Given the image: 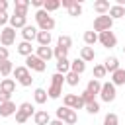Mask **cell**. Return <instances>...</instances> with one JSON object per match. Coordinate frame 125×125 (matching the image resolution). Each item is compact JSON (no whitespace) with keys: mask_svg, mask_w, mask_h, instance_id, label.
Returning <instances> with one entry per match:
<instances>
[{"mask_svg":"<svg viewBox=\"0 0 125 125\" xmlns=\"http://www.w3.org/2000/svg\"><path fill=\"white\" fill-rule=\"evenodd\" d=\"M104 68H105V72H107V70H109V72H115V70L119 68V61H117L115 57H107L105 62H104Z\"/></svg>","mask_w":125,"mask_h":125,"instance_id":"7402d4cb","label":"cell"},{"mask_svg":"<svg viewBox=\"0 0 125 125\" xmlns=\"http://www.w3.org/2000/svg\"><path fill=\"white\" fill-rule=\"evenodd\" d=\"M84 41H86L88 47L94 45V43L98 41V33H96V31H86V33H84Z\"/></svg>","mask_w":125,"mask_h":125,"instance_id":"d6a6232c","label":"cell"},{"mask_svg":"<svg viewBox=\"0 0 125 125\" xmlns=\"http://www.w3.org/2000/svg\"><path fill=\"white\" fill-rule=\"evenodd\" d=\"M10 98H12L10 94H6V92H2V90H0V104H4V102H10Z\"/></svg>","mask_w":125,"mask_h":125,"instance_id":"b9f144b4","label":"cell"},{"mask_svg":"<svg viewBox=\"0 0 125 125\" xmlns=\"http://www.w3.org/2000/svg\"><path fill=\"white\" fill-rule=\"evenodd\" d=\"M12 72H14V76L18 78V82H20L21 86H31L33 78H31V74H29L27 66H16V68H14Z\"/></svg>","mask_w":125,"mask_h":125,"instance_id":"3957f363","label":"cell"},{"mask_svg":"<svg viewBox=\"0 0 125 125\" xmlns=\"http://www.w3.org/2000/svg\"><path fill=\"white\" fill-rule=\"evenodd\" d=\"M33 98H35L37 104H45V102H47V92H45L43 88H37L35 94H33Z\"/></svg>","mask_w":125,"mask_h":125,"instance_id":"4dcf8cb0","label":"cell"},{"mask_svg":"<svg viewBox=\"0 0 125 125\" xmlns=\"http://www.w3.org/2000/svg\"><path fill=\"white\" fill-rule=\"evenodd\" d=\"M98 39H100V43H102L104 47H107V49L115 47V43H117V37L113 35L111 29H109V31H102V33L98 35Z\"/></svg>","mask_w":125,"mask_h":125,"instance_id":"ba28073f","label":"cell"},{"mask_svg":"<svg viewBox=\"0 0 125 125\" xmlns=\"http://www.w3.org/2000/svg\"><path fill=\"white\" fill-rule=\"evenodd\" d=\"M37 57H39L43 62H47V61L53 57V49H51V47H37Z\"/></svg>","mask_w":125,"mask_h":125,"instance_id":"44dd1931","label":"cell"},{"mask_svg":"<svg viewBox=\"0 0 125 125\" xmlns=\"http://www.w3.org/2000/svg\"><path fill=\"white\" fill-rule=\"evenodd\" d=\"M123 53H125V47H123Z\"/></svg>","mask_w":125,"mask_h":125,"instance_id":"c3c4849f","label":"cell"},{"mask_svg":"<svg viewBox=\"0 0 125 125\" xmlns=\"http://www.w3.org/2000/svg\"><path fill=\"white\" fill-rule=\"evenodd\" d=\"M0 61H8V49L0 47Z\"/></svg>","mask_w":125,"mask_h":125,"instance_id":"60d3db41","label":"cell"},{"mask_svg":"<svg viewBox=\"0 0 125 125\" xmlns=\"http://www.w3.org/2000/svg\"><path fill=\"white\" fill-rule=\"evenodd\" d=\"M94 57H96V53H94V49H92V47H82V51H80V59H82L84 62L94 61Z\"/></svg>","mask_w":125,"mask_h":125,"instance_id":"cb8c5ba5","label":"cell"},{"mask_svg":"<svg viewBox=\"0 0 125 125\" xmlns=\"http://www.w3.org/2000/svg\"><path fill=\"white\" fill-rule=\"evenodd\" d=\"M111 84H113V86L125 84V70H123V68H117L115 72H111Z\"/></svg>","mask_w":125,"mask_h":125,"instance_id":"9a60e30c","label":"cell"},{"mask_svg":"<svg viewBox=\"0 0 125 125\" xmlns=\"http://www.w3.org/2000/svg\"><path fill=\"white\" fill-rule=\"evenodd\" d=\"M27 8H29V0H16L14 16H21V18H25V16H27Z\"/></svg>","mask_w":125,"mask_h":125,"instance_id":"8fae6325","label":"cell"},{"mask_svg":"<svg viewBox=\"0 0 125 125\" xmlns=\"http://www.w3.org/2000/svg\"><path fill=\"white\" fill-rule=\"evenodd\" d=\"M31 49H33V47H31V43H27V41H21V43L18 45V53L23 55V57H29V55H31Z\"/></svg>","mask_w":125,"mask_h":125,"instance_id":"83f0119b","label":"cell"},{"mask_svg":"<svg viewBox=\"0 0 125 125\" xmlns=\"http://www.w3.org/2000/svg\"><path fill=\"white\" fill-rule=\"evenodd\" d=\"M78 121V117H76V113H74V109H68V113L62 117V123H66V125H74Z\"/></svg>","mask_w":125,"mask_h":125,"instance_id":"1f68e13d","label":"cell"},{"mask_svg":"<svg viewBox=\"0 0 125 125\" xmlns=\"http://www.w3.org/2000/svg\"><path fill=\"white\" fill-rule=\"evenodd\" d=\"M6 21H10V16L8 14H0V25H4Z\"/></svg>","mask_w":125,"mask_h":125,"instance_id":"f6af8a7d","label":"cell"},{"mask_svg":"<svg viewBox=\"0 0 125 125\" xmlns=\"http://www.w3.org/2000/svg\"><path fill=\"white\" fill-rule=\"evenodd\" d=\"M64 82H66L68 86H76V84L80 82V76L74 74V72H68V74H64Z\"/></svg>","mask_w":125,"mask_h":125,"instance_id":"f546056e","label":"cell"},{"mask_svg":"<svg viewBox=\"0 0 125 125\" xmlns=\"http://www.w3.org/2000/svg\"><path fill=\"white\" fill-rule=\"evenodd\" d=\"M35 39L39 41V47H49V43H51V31H37Z\"/></svg>","mask_w":125,"mask_h":125,"instance_id":"d6986e66","label":"cell"},{"mask_svg":"<svg viewBox=\"0 0 125 125\" xmlns=\"http://www.w3.org/2000/svg\"><path fill=\"white\" fill-rule=\"evenodd\" d=\"M12 70H14V66H12L10 59H8V61H0V74H2V76H8Z\"/></svg>","mask_w":125,"mask_h":125,"instance_id":"f1b7e54d","label":"cell"},{"mask_svg":"<svg viewBox=\"0 0 125 125\" xmlns=\"http://www.w3.org/2000/svg\"><path fill=\"white\" fill-rule=\"evenodd\" d=\"M62 82H64V74H53V78H51V86H49V90H47V96L49 98H59L61 94H62Z\"/></svg>","mask_w":125,"mask_h":125,"instance_id":"7a4b0ae2","label":"cell"},{"mask_svg":"<svg viewBox=\"0 0 125 125\" xmlns=\"http://www.w3.org/2000/svg\"><path fill=\"white\" fill-rule=\"evenodd\" d=\"M64 107L80 109V107H84V102H82V98L76 96V94H66V96H64Z\"/></svg>","mask_w":125,"mask_h":125,"instance_id":"9c48e42d","label":"cell"},{"mask_svg":"<svg viewBox=\"0 0 125 125\" xmlns=\"http://www.w3.org/2000/svg\"><path fill=\"white\" fill-rule=\"evenodd\" d=\"M92 96H96V94H100V90H102V84H100V80H96V78H92L90 82H88V88H86Z\"/></svg>","mask_w":125,"mask_h":125,"instance_id":"484cf974","label":"cell"},{"mask_svg":"<svg viewBox=\"0 0 125 125\" xmlns=\"http://www.w3.org/2000/svg\"><path fill=\"white\" fill-rule=\"evenodd\" d=\"M18 109H16V104L10 100V102H4V104H0V115L2 117H10V115H14Z\"/></svg>","mask_w":125,"mask_h":125,"instance_id":"7c38bea8","label":"cell"},{"mask_svg":"<svg viewBox=\"0 0 125 125\" xmlns=\"http://www.w3.org/2000/svg\"><path fill=\"white\" fill-rule=\"evenodd\" d=\"M105 76V68H104V64H96L94 66V78L98 80V78H104Z\"/></svg>","mask_w":125,"mask_h":125,"instance_id":"74e56055","label":"cell"},{"mask_svg":"<svg viewBox=\"0 0 125 125\" xmlns=\"http://www.w3.org/2000/svg\"><path fill=\"white\" fill-rule=\"evenodd\" d=\"M66 53H68V49H62V47H59V45H57L55 51H53V55H55L59 61H61V59H66Z\"/></svg>","mask_w":125,"mask_h":125,"instance_id":"8d00e7d4","label":"cell"},{"mask_svg":"<svg viewBox=\"0 0 125 125\" xmlns=\"http://www.w3.org/2000/svg\"><path fill=\"white\" fill-rule=\"evenodd\" d=\"M80 14H82V6L78 2H72L68 6V16H80Z\"/></svg>","mask_w":125,"mask_h":125,"instance_id":"e575fe53","label":"cell"},{"mask_svg":"<svg viewBox=\"0 0 125 125\" xmlns=\"http://www.w3.org/2000/svg\"><path fill=\"white\" fill-rule=\"evenodd\" d=\"M27 23H25V18H21V16H10V27L12 29H18V27H25Z\"/></svg>","mask_w":125,"mask_h":125,"instance_id":"ffe728a7","label":"cell"},{"mask_svg":"<svg viewBox=\"0 0 125 125\" xmlns=\"http://www.w3.org/2000/svg\"><path fill=\"white\" fill-rule=\"evenodd\" d=\"M84 70H86V62H84L82 59H76V61H72V62H70V72H74V74H78V76H80Z\"/></svg>","mask_w":125,"mask_h":125,"instance_id":"e0dca14e","label":"cell"},{"mask_svg":"<svg viewBox=\"0 0 125 125\" xmlns=\"http://www.w3.org/2000/svg\"><path fill=\"white\" fill-rule=\"evenodd\" d=\"M84 107H86V111L88 113H92V115H96L98 111H100V104L94 100V102H88V104H84Z\"/></svg>","mask_w":125,"mask_h":125,"instance_id":"836d02e7","label":"cell"},{"mask_svg":"<svg viewBox=\"0 0 125 125\" xmlns=\"http://www.w3.org/2000/svg\"><path fill=\"white\" fill-rule=\"evenodd\" d=\"M61 6V0H45L43 2V10L49 14V12H55L57 8Z\"/></svg>","mask_w":125,"mask_h":125,"instance_id":"4316f807","label":"cell"},{"mask_svg":"<svg viewBox=\"0 0 125 125\" xmlns=\"http://www.w3.org/2000/svg\"><path fill=\"white\" fill-rule=\"evenodd\" d=\"M33 121H35V125H49L51 117H49L47 111H35L33 113Z\"/></svg>","mask_w":125,"mask_h":125,"instance_id":"5bb4252c","label":"cell"},{"mask_svg":"<svg viewBox=\"0 0 125 125\" xmlns=\"http://www.w3.org/2000/svg\"><path fill=\"white\" fill-rule=\"evenodd\" d=\"M49 125H64L61 119H55V121H49Z\"/></svg>","mask_w":125,"mask_h":125,"instance_id":"7dc6e473","label":"cell"},{"mask_svg":"<svg viewBox=\"0 0 125 125\" xmlns=\"http://www.w3.org/2000/svg\"><path fill=\"white\" fill-rule=\"evenodd\" d=\"M72 2H74V0H61V4H62V6H64V8H68V6H70V4H72Z\"/></svg>","mask_w":125,"mask_h":125,"instance_id":"bcb514c9","label":"cell"},{"mask_svg":"<svg viewBox=\"0 0 125 125\" xmlns=\"http://www.w3.org/2000/svg\"><path fill=\"white\" fill-rule=\"evenodd\" d=\"M100 98L104 100V102H113L115 100V86L111 84V82H105V84H102V90H100Z\"/></svg>","mask_w":125,"mask_h":125,"instance_id":"52a82bcc","label":"cell"},{"mask_svg":"<svg viewBox=\"0 0 125 125\" xmlns=\"http://www.w3.org/2000/svg\"><path fill=\"white\" fill-rule=\"evenodd\" d=\"M21 35H23V41H31V39H35L37 37V29L33 27V25H25L23 29H21Z\"/></svg>","mask_w":125,"mask_h":125,"instance_id":"ac0fdd59","label":"cell"},{"mask_svg":"<svg viewBox=\"0 0 125 125\" xmlns=\"http://www.w3.org/2000/svg\"><path fill=\"white\" fill-rule=\"evenodd\" d=\"M57 45H59V47H62V49H70V45H72V39H70L68 35H61Z\"/></svg>","mask_w":125,"mask_h":125,"instance_id":"d590c367","label":"cell"},{"mask_svg":"<svg viewBox=\"0 0 125 125\" xmlns=\"http://www.w3.org/2000/svg\"><path fill=\"white\" fill-rule=\"evenodd\" d=\"M35 20H37V25H39L41 31H51V29L55 27V20H53L43 8L35 12Z\"/></svg>","mask_w":125,"mask_h":125,"instance_id":"6da1fadb","label":"cell"},{"mask_svg":"<svg viewBox=\"0 0 125 125\" xmlns=\"http://www.w3.org/2000/svg\"><path fill=\"white\" fill-rule=\"evenodd\" d=\"M33 113H35V111H33V105H31L29 102H23V104L20 105V109L16 111V121H18V123H25Z\"/></svg>","mask_w":125,"mask_h":125,"instance_id":"277c9868","label":"cell"},{"mask_svg":"<svg viewBox=\"0 0 125 125\" xmlns=\"http://www.w3.org/2000/svg\"><path fill=\"white\" fill-rule=\"evenodd\" d=\"M43 2H45V0H31V2H29V6H35V8H39V10H41V8H43Z\"/></svg>","mask_w":125,"mask_h":125,"instance_id":"7bdbcfd3","label":"cell"},{"mask_svg":"<svg viewBox=\"0 0 125 125\" xmlns=\"http://www.w3.org/2000/svg\"><path fill=\"white\" fill-rule=\"evenodd\" d=\"M6 10H8V2L0 0V14H6Z\"/></svg>","mask_w":125,"mask_h":125,"instance_id":"ee69618b","label":"cell"},{"mask_svg":"<svg viewBox=\"0 0 125 125\" xmlns=\"http://www.w3.org/2000/svg\"><path fill=\"white\" fill-rule=\"evenodd\" d=\"M14 41H16V29L4 27V29L0 31V43H2L4 47H8V45H12Z\"/></svg>","mask_w":125,"mask_h":125,"instance_id":"30bf717a","label":"cell"},{"mask_svg":"<svg viewBox=\"0 0 125 125\" xmlns=\"http://www.w3.org/2000/svg\"><path fill=\"white\" fill-rule=\"evenodd\" d=\"M123 16H125V8H123V6H117V4H115V6L109 8V18H111V20H119V18H123Z\"/></svg>","mask_w":125,"mask_h":125,"instance_id":"603a6c76","label":"cell"},{"mask_svg":"<svg viewBox=\"0 0 125 125\" xmlns=\"http://www.w3.org/2000/svg\"><path fill=\"white\" fill-rule=\"evenodd\" d=\"M0 90L12 96V94H14V90H16V82H14L12 78H4V80H0Z\"/></svg>","mask_w":125,"mask_h":125,"instance_id":"4fadbf2b","label":"cell"},{"mask_svg":"<svg viewBox=\"0 0 125 125\" xmlns=\"http://www.w3.org/2000/svg\"><path fill=\"white\" fill-rule=\"evenodd\" d=\"M109 8H111V6H109L107 0H96V2H94V10H96L100 16H105V12H109Z\"/></svg>","mask_w":125,"mask_h":125,"instance_id":"2e32d148","label":"cell"},{"mask_svg":"<svg viewBox=\"0 0 125 125\" xmlns=\"http://www.w3.org/2000/svg\"><path fill=\"white\" fill-rule=\"evenodd\" d=\"M57 72H59V74H68V72H70V62H68V59H61V61L57 62Z\"/></svg>","mask_w":125,"mask_h":125,"instance_id":"d4e9b609","label":"cell"},{"mask_svg":"<svg viewBox=\"0 0 125 125\" xmlns=\"http://www.w3.org/2000/svg\"><path fill=\"white\" fill-rule=\"evenodd\" d=\"M111 25H113V20L109 16H98L94 20V31H100V33L102 31H109Z\"/></svg>","mask_w":125,"mask_h":125,"instance_id":"5b68a950","label":"cell"},{"mask_svg":"<svg viewBox=\"0 0 125 125\" xmlns=\"http://www.w3.org/2000/svg\"><path fill=\"white\" fill-rule=\"evenodd\" d=\"M80 98H82V102H84V104H88V102H94V96H92L88 90H84V92L80 94Z\"/></svg>","mask_w":125,"mask_h":125,"instance_id":"ab89813d","label":"cell"},{"mask_svg":"<svg viewBox=\"0 0 125 125\" xmlns=\"http://www.w3.org/2000/svg\"><path fill=\"white\" fill-rule=\"evenodd\" d=\"M104 125H117V115L115 113H107L104 117Z\"/></svg>","mask_w":125,"mask_h":125,"instance_id":"f35d334b","label":"cell"},{"mask_svg":"<svg viewBox=\"0 0 125 125\" xmlns=\"http://www.w3.org/2000/svg\"><path fill=\"white\" fill-rule=\"evenodd\" d=\"M25 66H27V68H31V70L43 72V70L47 68V62H43L37 55H29V57H25Z\"/></svg>","mask_w":125,"mask_h":125,"instance_id":"8992f818","label":"cell"}]
</instances>
